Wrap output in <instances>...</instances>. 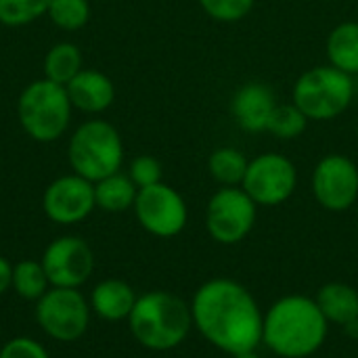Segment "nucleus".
Masks as SVG:
<instances>
[{
    "instance_id": "obj_20",
    "label": "nucleus",
    "mask_w": 358,
    "mask_h": 358,
    "mask_svg": "<svg viewBox=\"0 0 358 358\" xmlns=\"http://www.w3.org/2000/svg\"><path fill=\"white\" fill-rule=\"evenodd\" d=\"M82 50L73 44V42H59L55 46L48 48V52L44 55V78L67 86L84 67H82Z\"/></svg>"
},
{
    "instance_id": "obj_24",
    "label": "nucleus",
    "mask_w": 358,
    "mask_h": 358,
    "mask_svg": "<svg viewBox=\"0 0 358 358\" xmlns=\"http://www.w3.org/2000/svg\"><path fill=\"white\" fill-rule=\"evenodd\" d=\"M50 0H0V23L6 27L27 25L48 13Z\"/></svg>"
},
{
    "instance_id": "obj_4",
    "label": "nucleus",
    "mask_w": 358,
    "mask_h": 358,
    "mask_svg": "<svg viewBox=\"0 0 358 358\" xmlns=\"http://www.w3.org/2000/svg\"><path fill=\"white\" fill-rule=\"evenodd\" d=\"M71 101L65 86L46 78L27 84L17 101V115L23 132L38 143L59 141L71 122Z\"/></svg>"
},
{
    "instance_id": "obj_18",
    "label": "nucleus",
    "mask_w": 358,
    "mask_h": 358,
    "mask_svg": "<svg viewBox=\"0 0 358 358\" xmlns=\"http://www.w3.org/2000/svg\"><path fill=\"white\" fill-rule=\"evenodd\" d=\"M327 59L336 69L357 76L358 73V21H342L327 36Z\"/></svg>"
},
{
    "instance_id": "obj_30",
    "label": "nucleus",
    "mask_w": 358,
    "mask_h": 358,
    "mask_svg": "<svg viewBox=\"0 0 358 358\" xmlns=\"http://www.w3.org/2000/svg\"><path fill=\"white\" fill-rule=\"evenodd\" d=\"M235 358H260L256 355V350H245V352H241V355H235Z\"/></svg>"
},
{
    "instance_id": "obj_12",
    "label": "nucleus",
    "mask_w": 358,
    "mask_h": 358,
    "mask_svg": "<svg viewBox=\"0 0 358 358\" xmlns=\"http://www.w3.org/2000/svg\"><path fill=\"white\" fill-rule=\"evenodd\" d=\"M313 193L317 201L331 212H344L358 199L357 164L340 153L319 159L313 172Z\"/></svg>"
},
{
    "instance_id": "obj_13",
    "label": "nucleus",
    "mask_w": 358,
    "mask_h": 358,
    "mask_svg": "<svg viewBox=\"0 0 358 358\" xmlns=\"http://www.w3.org/2000/svg\"><path fill=\"white\" fill-rule=\"evenodd\" d=\"M94 208V182L78 174L55 178L42 195V210L55 224H78L86 220Z\"/></svg>"
},
{
    "instance_id": "obj_5",
    "label": "nucleus",
    "mask_w": 358,
    "mask_h": 358,
    "mask_svg": "<svg viewBox=\"0 0 358 358\" xmlns=\"http://www.w3.org/2000/svg\"><path fill=\"white\" fill-rule=\"evenodd\" d=\"M67 159L73 174L99 182L120 172L124 164V143L113 124L88 120L76 128L67 145Z\"/></svg>"
},
{
    "instance_id": "obj_2",
    "label": "nucleus",
    "mask_w": 358,
    "mask_h": 358,
    "mask_svg": "<svg viewBox=\"0 0 358 358\" xmlns=\"http://www.w3.org/2000/svg\"><path fill=\"white\" fill-rule=\"evenodd\" d=\"M327 338V319L315 300L289 296L279 300L264 317L262 340L285 358H304L317 352Z\"/></svg>"
},
{
    "instance_id": "obj_7",
    "label": "nucleus",
    "mask_w": 358,
    "mask_h": 358,
    "mask_svg": "<svg viewBox=\"0 0 358 358\" xmlns=\"http://www.w3.org/2000/svg\"><path fill=\"white\" fill-rule=\"evenodd\" d=\"M36 321L40 329L57 342L80 340L90 323V304L78 289L50 287L36 302Z\"/></svg>"
},
{
    "instance_id": "obj_15",
    "label": "nucleus",
    "mask_w": 358,
    "mask_h": 358,
    "mask_svg": "<svg viewBox=\"0 0 358 358\" xmlns=\"http://www.w3.org/2000/svg\"><path fill=\"white\" fill-rule=\"evenodd\" d=\"M71 107L84 113H103L115 101V84L109 76L96 69H82L67 86Z\"/></svg>"
},
{
    "instance_id": "obj_26",
    "label": "nucleus",
    "mask_w": 358,
    "mask_h": 358,
    "mask_svg": "<svg viewBox=\"0 0 358 358\" xmlns=\"http://www.w3.org/2000/svg\"><path fill=\"white\" fill-rule=\"evenodd\" d=\"M203 13L220 23H237L241 19H245L256 0H199Z\"/></svg>"
},
{
    "instance_id": "obj_10",
    "label": "nucleus",
    "mask_w": 358,
    "mask_h": 358,
    "mask_svg": "<svg viewBox=\"0 0 358 358\" xmlns=\"http://www.w3.org/2000/svg\"><path fill=\"white\" fill-rule=\"evenodd\" d=\"M134 214L147 233L164 239L178 235L187 227V218H189L182 195L164 182L138 189L134 201Z\"/></svg>"
},
{
    "instance_id": "obj_27",
    "label": "nucleus",
    "mask_w": 358,
    "mask_h": 358,
    "mask_svg": "<svg viewBox=\"0 0 358 358\" xmlns=\"http://www.w3.org/2000/svg\"><path fill=\"white\" fill-rule=\"evenodd\" d=\"M128 176L132 178V182L138 189H145V187H153V185L162 182L164 170H162L159 159H155L153 155H138L132 159Z\"/></svg>"
},
{
    "instance_id": "obj_22",
    "label": "nucleus",
    "mask_w": 358,
    "mask_h": 358,
    "mask_svg": "<svg viewBox=\"0 0 358 358\" xmlns=\"http://www.w3.org/2000/svg\"><path fill=\"white\" fill-rule=\"evenodd\" d=\"M13 289L19 298L38 302L48 289L50 281L42 262L36 260H21L13 266Z\"/></svg>"
},
{
    "instance_id": "obj_3",
    "label": "nucleus",
    "mask_w": 358,
    "mask_h": 358,
    "mask_svg": "<svg viewBox=\"0 0 358 358\" xmlns=\"http://www.w3.org/2000/svg\"><path fill=\"white\" fill-rule=\"evenodd\" d=\"M128 323L141 346L164 352L185 342L193 325V315L178 296L170 292H149L136 298Z\"/></svg>"
},
{
    "instance_id": "obj_28",
    "label": "nucleus",
    "mask_w": 358,
    "mask_h": 358,
    "mask_svg": "<svg viewBox=\"0 0 358 358\" xmlns=\"http://www.w3.org/2000/svg\"><path fill=\"white\" fill-rule=\"evenodd\" d=\"M0 358H50L46 348L31 338H13L0 348Z\"/></svg>"
},
{
    "instance_id": "obj_29",
    "label": "nucleus",
    "mask_w": 358,
    "mask_h": 358,
    "mask_svg": "<svg viewBox=\"0 0 358 358\" xmlns=\"http://www.w3.org/2000/svg\"><path fill=\"white\" fill-rule=\"evenodd\" d=\"M13 287V264L0 256V296Z\"/></svg>"
},
{
    "instance_id": "obj_14",
    "label": "nucleus",
    "mask_w": 358,
    "mask_h": 358,
    "mask_svg": "<svg viewBox=\"0 0 358 358\" xmlns=\"http://www.w3.org/2000/svg\"><path fill=\"white\" fill-rule=\"evenodd\" d=\"M275 107V94L262 82H248L239 86L231 101V113L235 124L250 134L268 130V122Z\"/></svg>"
},
{
    "instance_id": "obj_16",
    "label": "nucleus",
    "mask_w": 358,
    "mask_h": 358,
    "mask_svg": "<svg viewBox=\"0 0 358 358\" xmlns=\"http://www.w3.org/2000/svg\"><path fill=\"white\" fill-rule=\"evenodd\" d=\"M88 304L90 310L103 321H124L136 304V294L126 281L105 279L92 289Z\"/></svg>"
},
{
    "instance_id": "obj_11",
    "label": "nucleus",
    "mask_w": 358,
    "mask_h": 358,
    "mask_svg": "<svg viewBox=\"0 0 358 358\" xmlns=\"http://www.w3.org/2000/svg\"><path fill=\"white\" fill-rule=\"evenodd\" d=\"M40 262L46 271L50 287L78 289L88 281L94 268L90 245L76 235H63L50 241Z\"/></svg>"
},
{
    "instance_id": "obj_9",
    "label": "nucleus",
    "mask_w": 358,
    "mask_h": 358,
    "mask_svg": "<svg viewBox=\"0 0 358 358\" xmlns=\"http://www.w3.org/2000/svg\"><path fill=\"white\" fill-rule=\"evenodd\" d=\"M298 187V170L294 162L281 153H262L248 164L241 189L256 206H279L287 201Z\"/></svg>"
},
{
    "instance_id": "obj_31",
    "label": "nucleus",
    "mask_w": 358,
    "mask_h": 358,
    "mask_svg": "<svg viewBox=\"0 0 358 358\" xmlns=\"http://www.w3.org/2000/svg\"><path fill=\"white\" fill-rule=\"evenodd\" d=\"M357 128H358V126H357Z\"/></svg>"
},
{
    "instance_id": "obj_1",
    "label": "nucleus",
    "mask_w": 358,
    "mask_h": 358,
    "mask_svg": "<svg viewBox=\"0 0 358 358\" xmlns=\"http://www.w3.org/2000/svg\"><path fill=\"white\" fill-rule=\"evenodd\" d=\"M201 336L229 355L256 350L262 342L264 319L252 294L231 279H214L199 287L191 306Z\"/></svg>"
},
{
    "instance_id": "obj_25",
    "label": "nucleus",
    "mask_w": 358,
    "mask_h": 358,
    "mask_svg": "<svg viewBox=\"0 0 358 358\" xmlns=\"http://www.w3.org/2000/svg\"><path fill=\"white\" fill-rule=\"evenodd\" d=\"M46 15L57 27L65 31H76L88 23L90 4L88 0H50Z\"/></svg>"
},
{
    "instance_id": "obj_23",
    "label": "nucleus",
    "mask_w": 358,
    "mask_h": 358,
    "mask_svg": "<svg viewBox=\"0 0 358 358\" xmlns=\"http://www.w3.org/2000/svg\"><path fill=\"white\" fill-rule=\"evenodd\" d=\"M308 122L310 120L304 115V111L296 103H283V105L277 103L266 132H271L273 136H277L281 141H294L306 132Z\"/></svg>"
},
{
    "instance_id": "obj_8",
    "label": "nucleus",
    "mask_w": 358,
    "mask_h": 358,
    "mask_svg": "<svg viewBox=\"0 0 358 358\" xmlns=\"http://www.w3.org/2000/svg\"><path fill=\"white\" fill-rule=\"evenodd\" d=\"M256 201L241 187H222L208 203V233L218 243H239L256 224Z\"/></svg>"
},
{
    "instance_id": "obj_21",
    "label": "nucleus",
    "mask_w": 358,
    "mask_h": 358,
    "mask_svg": "<svg viewBox=\"0 0 358 358\" xmlns=\"http://www.w3.org/2000/svg\"><path fill=\"white\" fill-rule=\"evenodd\" d=\"M250 159L235 147H220L208 157V170L222 187H241Z\"/></svg>"
},
{
    "instance_id": "obj_19",
    "label": "nucleus",
    "mask_w": 358,
    "mask_h": 358,
    "mask_svg": "<svg viewBox=\"0 0 358 358\" xmlns=\"http://www.w3.org/2000/svg\"><path fill=\"white\" fill-rule=\"evenodd\" d=\"M136 195H138V187L132 182L128 174L122 172H115L94 182V201L96 208H101L103 212H111V214L126 212L134 208Z\"/></svg>"
},
{
    "instance_id": "obj_17",
    "label": "nucleus",
    "mask_w": 358,
    "mask_h": 358,
    "mask_svg": "<svg viewBox=\"0 0 358 358\" xmlns=\"http://www.w3.org/2000/svg\"><path fill=\"white\" fill-rule=\"evenodd\" d=\"M315 302L321 308L323 317L331 323H338L344 327L358 323V294L350 285L329 283L321 287Z\"/></svg>"
},
{
    "instance_id": "obj_6",
    "label": "nucleus",
    "mask_w": 358,
    "mask_h": 358,
    "mask_svg": "<svg viewBox=\"0 0 358 358\" xmlns=\"http://www.w3.org/2000/svg\"><path fill=\"white\" fill-rule=\"evenodd\" d=\"M355 99L352 76L334 65H317L304 71L292 90L296 103L310 122H329L340 117Z\"/></svg>"
}]
</instances>
